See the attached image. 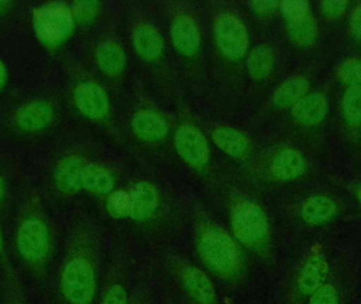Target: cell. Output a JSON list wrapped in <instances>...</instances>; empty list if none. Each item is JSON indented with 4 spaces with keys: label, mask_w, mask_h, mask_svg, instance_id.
<instances>
[{
    "label": "cell",
    "mask_w": 361,
    "mask_h": 304,
    "mask_svg": "<svg viewBox=\"0 0 361 304\" xmlns=\"http://www.w3.org/2000/svg\"><path fill=\"white\" fill-rule=\"evenodd\" d=\"M197 248L204 261L218 273H231L239 265L237 245L219 227L205 225L197 235Z\"/></svg>",
    "instance_id": "1"
},
{
    "label": "cell",
    "mask_w": 361,
    "mask_h": 304,
    "mask_svg": "<svg viewBox=\"0 0 361 304\" xmlns=\"http://www.w3.org/2000/svg\"><path fill=\"white\" fill-rule=\"evenodd\" d=\"M71 8L65 2L40 4L33 11V27L40 42L54 46L65 40L73 29Z\"/></svg>",
    "instance_id": "2"
},
{
    "label": "cell",
    "mask_w": 361,
    "mask_h": 304,
    "mask_svg": "<svg viewBox=\"0 0 361 304\" xmlns=\"http://www.w3.org/2000/svg\"><path fill=\"white\" fill-rule=\"evenodd\" d=\"M97 290V278L91 263L84 257H73L61 273V292L70 304H90Z\"/></svg>",
    "instance_id": "3"
},
{
    "label": "cell",
    "mask_w": 361,
    "mask_h": 304,
    "mask_svg": "<svg viewBox=\"0 0 361 304\" xmlns=\"http://www.w3.org/2000/svg\"><path fill=\"white\" fill-rule=\"evenodd\" d=\"M51 238L48 225L38 217H29L19 225L16 248L19 256L30 265H40L48 258Z\"/></svg>",
    "instance_id": "4"
},
{
    "label": "cell",
    "mask_w": 361,
    "mask_h": 304,
    "mask_svg": "<svg viewBox=\"0 0 361 304\" xmlns=\"http://www.w3.org/2000/svg\"><path fill=\"white\" fill-rule=\"evenodd\" d=\"M231 225L235 237L244 244L261 243L269 235L267 214L252 202L244 201L235 206Z\"/></svg>",
    "instance_id": "5"
},
{
    "label": "cell",
    "mask_w": 361,
    "mask_h": 304,
    "mask_svg": "<svg viewBox=\"0 0 361 304\" xmlns=\"http://www.w3.org/2000/svg\"><path fill=\"white\" fill-rule=\"evenodd\" d=\"M214 36L219 49L229 59H240L245 54L248 34L245 27L231 14L218 17L214 25Z\"/></svg>",
    "instance_id": "6"
},
{
    "label": "cell",
    "mask_w": 361,
    "mask_h": 304,
    "mask_svg": "<svg viewBox=\"0 0 361 304\" xmlns=\"http://www.w3.org/2000/svg\"><path fill=\"white\" fill-rule=\"evenodd\" d=\"M329 265L324 253L313 252L305 259L297 275L296 286L302 296L311 297L328 282Z\"/></svg>",
    "instance_id": "7"
},
{
    "label": "cell",
    "mask_w": 361,
    "mask_h": 304,
    "mask_svg": "<svg viewBox=\"0 0 361 304\" xmlns=\"http://www.w3.org/2000/svg\"><path fill=\"white\" fill-rule=\"evenodd\" d=\"M176 148L185 161L193 166H204L209 159V148L203 135L189 126L178 129L175 137Z\"/></svg>",
    "instance_id": "8"
},
{
    "label": "cell",
    "mask_w": 361,
    "mask_h": 304,
    "mask_svg": "<svg viewBox=\"0 0 361 304\" xmlns=\"http://www.w3.org/2000/svg\"><path fill=\"white\" fill-rule=\"evenodd\" d=\"M74 102L82 114L91 118H101L109 109L105 91L93 83H82L74 91Z\"/></svg>",
    "instance_id": "9"
},
{
    "label": "cell",
    "mask_w": 361,
    "mask_h": 304,
    "mask_svg": "<svg viewBox=\"0 0 361 304\" xmlns=\"http://www.w3.org/2000/svg\"><path fill=\"white\" fill-rule=\"evenodd\" d=\"M52 118V107L44 99H33L23 104L15 116L19 128L29 133H36L46 128Z\"/></svg>",
    "instance_id": "10"
},
{
    "label": "cell",
    "mask_w": 361,
    "mask_h": 304,
    "mask_svg": "<svg viewBox=\"0 0 361 304\" xmlns=\"http://www.w3.org/2000/svg\"><path fill=\"white\" fill-rule=\"evenodd\" d=\"M171 38L176 48L182 54L193 55L197 52L201 44L199 28L191 17L180 15L171 25Z\"/></svg>",
    "instance_id": "11"
},
{
    "label": "cell",
    "mask_w": 361,
    "mask_h": 304,
    "mask_svg": "<svg viewBox=\"0 0 361 304\" xmlns=\"http://www.w3.org/2000/svg\"><path fill=\"white\" fill-rule=\"evenodd\" d=\"M329 111V102L322 93L305 95L296 105L293 106L295 120L302 125L313 126L324 121Z\"/></svg>",
    "instance_id": "12"
},
{
    "label": "cell",
    "mask_w": 361,
    "mask_h": 304,
    "mask_svg": "<svg viewBox=\"0 0 361 304\" xmlns=\"http://www.w3.org/2000/svg\"><path fill=\"white\" fill-rule=\"evenodd\" d=\"M182 282L191 297L200 304H214L216 290L208 276L195 267L183 269Z\"/></svg>",
    "instance_id": "13"
},
{
    "label": "cell",
    "mask_w": 361,
    "mask_h": 304,
    "mask_svg": "<svg viewBox=\"0 0 361 304\" xmlns=\"http://www.w3.org/2000/svg\"><path fill=\"white\" fill-rule=\"evenodd\" d=\"M130 216L135 221H145L154 216L159 206V195L152 185L140 182L133 188Z\"/></svg>",
    "instance_id": "14"
},
{
    "label": "cell",
    "mask_w": 361,
    "mask_h": 304,
    "mask_svg": "<svg viewBox=\"0 0 361 304\" xmlns=\"http://www.w3.org/2000/svg\"><path fill=\"white\" fill-rule=\"evenodd\" d=\"M85 164L80 157L69 155L57 164L54 178L57 187L63 193H72L82 188Z\"/></svg>",
    "instance_id": "15"
},
{
    "label": "cell",
    "mask_w": 361,
    "mask_h": 304,
    "mask_svg": "<svg viewBox=\"0 0 361 304\" xmlns=\"http://www.w3.org/2000/svg\"><path fill=\"white\" fill-rule=\"evenodd\" d=\"M307 164L305 157L294 148H286L276 155L271 164L274 176L280 181L299 178L305 172Z\"/></svg>",
    "instance_id": "16"
},
{
    "label": "cell",
    "mask_w": 361,
    "mask_h": 304,
    "mask_svg": "<svg viewBox=\"0 0 361 304\" xmlns=\"http://www.w3.org/2000/svg\"><path fill=\"white\" fill-rule=\"evenodd\" d=\"M337 214V205L330 197L316 195L309 197L301 208V217L310 225L328 223Z\"/></svg>",
    "instance_id": "17"
},
{
    "label": "cell",
    "mask_w": 361,
    "mask_h": 304,
    "mask_svg": "<svg viewBox=\"0 0 361 304\" xmlns=\"http://www.w3.org/2000/svg\"><path fill=\"white\" fill-rule=\"evenodd\" d=\"M212 141L222 152L233 157H242L250 152V141L241 131L233 127L221 126L212 133Z\"/></svg>",
    "instance_id": "18"
},
{
    "label": "cell",
    "mask_w": 361,
    "mask_h": 304,
    "mask_svg": "<svg viewBox=\"0 0 361 304\" xmlns=\"http://www.w3.org/2000/svg\"><path fill=\"white\" fill-rule=\"evenodd\" d=\"M309 91V80L302 75H294L284 80L273 95L274 105L288 108L296 105Z\"/></svg>",
    "instance_id": "19"
},
{
    "label": "cell",
    "mask_w": 361,
    "mask_h": 304,
    "mask_svg": "<svg viewBox=\"0 0 361 304\" xmlns=\"http://www.w3.org/2000/svg\"><path fill=\"white\" fill-rule=\"evenodd\" d=\"M135 50L143 59L152 61L158 59L164 50V44L160 34L148 25H141L133 32Z\"/></svg>",
    "instance_id": "20"
},
{
    "label": "cell",
    "mask_w": 361,
    "mask_h": 304,
    "mask_svg": "<svg viewBox=\"0 0 361 304\" xmlns=\"http://www.w3.org/2000/svg\"><path fill=\"white\" fill-rule=\"evenodd\" d=\"M133 127L140 138L148 141H158L169 133V127L165 121L152 111H141L135 114Z\"/></svg>",
    "instance_id": "21"
},
{
    "label": "cell",
    "mask_w": 361,
    "mask_h": 304,
    "mask_svg": "<svg viewBox=\"0 0 361 304\" xmlns=\"http://www.w3.org/2000/svg\"><path fill=\"white\" fill-rule=\"evenodd\" d=\"M114 181L111 174L95 164L85 165L82 174V187L91 193L106 195L114 189Z\"/></svg>",
    "instance_id": "22"
},
{
    "label": "cell",
    "mask_w": 361,
    "mask_h": 304,
    "mask_svg": "<svg viewBox=\"0 0 361 304\" xmlns=\"http://www.w3.org/2000/svg\"><path fill=\"white\" fill-rule=\"evenodd\" d=\"M97 61L99 67L110 74L120 73L126 65L124 51L114 42H104L97 48Z\"/></svg>",
    "instance_id": "23"
},
{
    "label": "cell",
    "mask_w": 361,
    "mask_h": 304,
    "mask_svg": "<svg viewBox=\"0 0 361 304\" xmlns=\"http://www.w3.org/2000/svg\"><path fill=\"white\" fill-rule=\"evenodd\" d=\"M288 33L299 46H310L317 37V23L311 14L288 20Z\"/></svg>",
    "instance_id": "24"
},
{
    "label": "cell",
    "mask_w": 361,
    "mask_h": 304,
    "mask_svg": "<svg viewBox=\"0 0 361 304\" xmlns=\"http://www.w3.org/2000/svg\"><path fill=\"white\" fill-rule=\"evenodd\" d=\"M275 57L271 49L265 46L255 48L247 61V69L254 78H262L271 71Z\"/></svg>",
    "instance_id": "25"
},
{
    "label": "cell",
    "mask_w": 361,
    "mask_h": 304,
    "mask_svg": "<svg viewBox=\"0 0 361 304\" xmlns=\"http://www.w3.org/2000/svg\"><path fill=\"white\" fill-rule=\"evenodd\" d=\"M341 110L345 120L352 126H361V86H352L343 93Z\"/></svg>",
    "instance_id": "26"
},
{
    "label": "cell",
    "mask_w": 361,
    "mask_h": 304,
    "mask_svg": "<svg viewBox=\"0 0 361 304\" xmlns=\"http://www.w3.org/2000/svg\"><path fill=\"white\" fill-rule=\"evenodd\" d=\"M337 78L350 87L360 86L361 59H350L343 61L337 70Z\"/></svg>",
    "instance_id": "27"
},
{
    "label": "cell",
    "mask_w": 361,
    "mask_h": 304,
    "mask_svg": "<svg viewBox=\"0 0 361 304\" xmlns=\"http://www.w3.org/2000/svg\"><path fill=\"white\" fill-rule=\"evenodd\" d=\"M108 212L116 218L130 216L131 197L126 191H114L107 202Z\"/></svg>",
    "instance_id": "28"
},
{
    "label": "cell",
    "mask_w": 361,
    "mask_h": 304,
    "mask_svg": "<svg viewBox=\"0 0 361 304\" xmlns=\"http://www.w3.org/2000/svg\"><path fill=\"white\" fill-rule=\"evenodd\" d=\"M307 304H341L338 288L335 284L326 282L310 297Z\"/></svg>",
    "instance_id": "29"
},
{
    "label": "cell",
    "mask_w": 361,
    "mask_h": 304,
    "mask_svg": "<svg viewBox=\"0 0 361 304\" xmlns=\"http://www.w3.org/2000/svg\"><path fill=\"white\" fill-rule=\"evenodd\" d=\"M279 6L288 20L307 16L311 10L309 2L302 0H286L279 4Z\"/></svg>",
    "instance_id": "30"
},
{
    "label": "cell",
    "mask_w": 361,
    "mask_h": 304,
    "mask_svg": "<svg viewBox=\"0 0 361 304\" xmlns=\"http://www.w3.org/2000/svg\"><path fill=\"white\" fill-rule=\"evenodd\" d=\"M72 14L80 23H89L94 18L97 4L94 1H78L72 6Z\"/></svg>",
    "instance_id": "31"
},
{
    "label": "cell",
    "mask_w": 361,
    "mask_h": 304,
    "mask_svg": "<svg viewBox=\"0 0 361 304\" xmlns=\"http://www.w3.org/2000/svg\"><path fill=\"white\" fill-rule=\"evenodd\" d=\"M348 6H349V4L347 1H343V0L324 1L320 4L322 13L330 18H337V17L341 16L347 10Z\"/></svg>",
    "instance_id": "32"
},
{
    "label": "cell",
    "mask_w": 361,
    "mask_h": 304,
    "mask_svg": "<svg viewBox=\"0 0 361 304\" xmlns=\"http://www.w3.org/2000/svg\"><path fill=\"white\" fill-rule=\"evenodd\" d=\"M103 304H127V293L120 284H114L108 291Z\"/></svg>",
    "instance_id": "33"
},
{
    "label": "cell",
    "mask_w": 361,
    "mask_h": 304,
    "mask_svg": "<svg viewBox=\"0 0 361 304\" xmlns=\"http://www.w3.org/2000/svg\"><path fill=\"white\" fill-rule=\"evenodd\" d=\"M351 30L354 36L361 38V2L352 10Z\"/></svg>",
    "instance_id": "34"
},
{
    "label": "cell",
    "mask_w": 361,
    "mask_h": 304,
    "mask_svg": "<svg viewBox=\"0 0 361 304\" xmlns=\"http://www.w3.org/2000/svg\"><path fill=\"white\" fill-rule=\"evenodd\" d=\"M250 6L255 12L267 14L275 11L279 4L277 1H252Z\"/></svg>",
    "instance_id": "35"
},
{
    "label": "cell",
    "mask_w": 361,
    "mask_h": 304,
    "mask_svg": "<svg viewBox=\"0 0 361 304\" xmlns=\"http://www.w3.org/2000/svg\"><path fill=\"white\" fill-rule=\"evenodd\" d=\"M6 66L4 65L1 61H0V88H1L2 85L4 84V80H6Z\"/></svg>",
    "instance_id": "36"
},
{
    "label": "cell",
    "mask_w": 361,
    "mask_h": 304,
    "mask_svg": "<svg viewBox=\"0 0 361 304\" xmlns=\"http://www.w3.org/2000/svg\"><path fill=\"white\" fill-rule=\"evenodd\" d=\"M4 195H6V184H4V180L0 176V202L4 200Z\"/></svg>",
    "instance_id": "37"
},
{
    "label": "cell",
    "mask_w": 361,
    "mask_h": 304,
    "mask_svg": "<svg viewBox=\"0 0 361 304\" xmlns=\"http://www.w3.org/2000/svg\"><path fill=\"white\" fill-rule=\"evenodd\" d=\"M4 250V233H2L1 227H0V256H1L2 253Z\"/></svg>",
    "instance_id": "38"
},
{
    "label": "cell",
    "mask_w": 361,
    "mask_h": 304,
    "mask_svg": "<svg viewBox=\"0 0 361 304\" xmlns=\"http://www.w3.org/2000/svg\"><path fill=\"white\" fill-rule=\"evenodd\" d=\"M356 197H357L358 201L361 203V184L358 185L355 189Z\"/></svg>",
    "instance_id": "39"
},
{
    "label": "cell",
    "mask_w": 361,
    "mask_h": 304,
    "mask_svg": "<svg viewBox=\"0 0 361 304\" xmlns=\"http://www.w3.org/2000/svg\"><path fill=\"white\" fill-rule=\"evenodd\" d=\"M8 2L0 1V11L4 10V8H6V6H8Z\"/></svg>",
    "instance_id": "40"
}]
</instances>
